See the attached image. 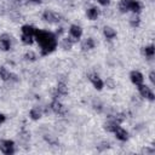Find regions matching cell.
I'll list each match as a JSON object with an SVG mask.
<instances>
[{"label":"cell","instance_id":"5","mask_svg":"<svg viewBox=\"0 0 155 155\" xmlns=\"http://www.w3.org/2000/svg\"><path fill=\"white\" fill-rule=\"evenodd\" d=\"M51 109H52L53 113H56V114H58V115H64V114L67 113L65 107H64L61 102H58L57 99L52 101V103H51Z\"/></svg>","mask_w":155,"mask_h":155},{"label":"cell","instance_id":"1","mask_svg":"<svg viewBox=\"0 0 155 155\" xmlns=\"http://www.w3.org/2000/svg\"><path fill=\"white\" fill-rule=\"evenodd\" d=\"M34 36L41 47V54L45 56L56 50L57 40H56V35L53 33L47 31V30H38L36 29Z\"/></svg>","mask_w":155,"mask_h":155},{"label":"cell","instance_id":"32","mask_svg":"<svg viewBox=\"0 0 155 155\" xmlns=\"http://www.w3.org/2000/svg\"><path fill=\"white\" fill-rule=\"evenodd\" d=\"M143 153H150V154H153V153H154V150H151V149H148V148H145V149H143Z\"/></svg>","mask_w":155,"mask_h":155},{"label":"cell","instance_id":"23","mask_svg":"<svg viewBox=\"0 0 155 155\" xmlns=\"http://www.w3.org/2000/svg\"><path fill=\"white\" fill-rule=\"evenodd\" d=\"M139 23H140V19H139V17H138V15L137 13H134L131 18H130V24L132 25V27H138L139 25Z\"/></svg>","mask_w":155,"mask_h":155},{"label":"cell","instance_id":"8","mask_svg":"<svg viewBox=\"0 0 155 155\" xmlns=\"http://www.w3.org/2000/svg\"><path fill=\"white\" fill-rule=\"evenodd\" d=\"M69 33H70V36L74 40H79L81 38V35H82V29L79 25H76V24H73L69 28Z\"/></svg>","mask_w":155,"mask_h":155},{"label":"cell","instance_id":"10","mask_svg":"<svg viewBox=\"0 0 155 155\" xmlns=\"http://www.w3.org/2000/svg\"><path fill=\"white\" fill-rule=\"evenodd\" d=\"M90 81L92 82V85L94 86L96 90H102L103 88V81L101 80V78L97 74H90Z\"/></svg>","mask_w":155,"mask_h":155},{"label":"cell","instance_id":"7","mask_svg":"<svg viewBox=\"0 0 155 155\" xmlns=\"http://www.w3.org/2000/svg\"><path fill=\"white\" fill-rule=\"evenodd\" d=\"M0 79L4 80V81H8V80H13V81H17V76L15 74H11L5 67H0Z\"/></svg>","mask_w":155,"mask_h":155},{"label":"cell","instance_id":"18","mask_svg":"<svg viewBox=\"0 0 155 155\" xmlns=\"http://www.w3.org/2000/svg\"><path fill=\"white\" fill-rule=\"evenodd\" d=\"M103 34L107 39H114L116 36V31L111 28V27H104L103 29Z\"/></svg>","mask_w":155,"mask_h":155},{"label":"cell","instance_id":"13","mask_svg":"<svg viewBox=\"0 0 155 155\" xmlns=\"http://www.w3.org/2000/svg\"><path fill=\"white\" fill-rule=\"evenodd\" d=\"M94 47V40L92 39V38H87L86 40H84L82 41V44H81V48L84 50V51H88V50H92Z\"/></svg>","mask_w":155,"mask_h":155},{"label":"cell","instance_id":"15","mask_svg":"<svg viewBox=\"0 0 155 155\" xmlns=\"http://www.w3.org/2000/svg\"><path fill=\"white\" fill-rule=\"evenodd\" d=\"M140 10H142L140 2L138 0H131V2H130V11H132L133 13H137L138 15L140 12Z\"/></svg>","mask_w":155,"mask_h":155},{"label":"cell","instance_id":"22","mask_svg":"<svg viewBox=\"0 0 155 155\" xmlns=\"http://www.w3.org/2000/svg\"><path fill=\"white\" fill-rule=\"evenodd\" d=\"M143 53H144L147 57L153 58V57H154V53H155V48H154V46H153V45H149V46L144 47V48H143Z\"/></svg>","mask_w":155,"mask_h":155},{"label":"cell","instance_id":"27","mask_svg":"<svg viewBox=\"0 0 155 155\" xmlns=\"http://www.w3.org/2000/svg\"><path fill=\"white\" fill-rule=\"evenodd\" d=\"M113 120H115L117 124H121V122L125 120V116H124V114H116V115L113 117Z\"/></svg>","mask_w":155,"mask_h":155},{"label":"cell","instance_id":"21","mask_svg":"<svg viewBox=\"0 0 155 155\" xmlns=\"http://www.w3.org/2000/svg\"><path fill=\"white\" fill-rule=\"evenodd\" d=\"M73 42H74L73 39H70V38H65V39L62 40L61 46H62V48H64V50H70L71 46H73Z\"/></svg>","mask_w":155,"mask_h":155},{"label":"cell","instance_id":"31","mask_svg":"<svg viewBox=\"0 0 155 155\" xmlns=\"http://www.w3.org/2000/svg\"><path fill=\"white\" fill-rule=\"evenodd\" d=\"M5 120H6V116H5L4 114H1V113H0V124H2Z\"/></svg>","mask_w":155,"mask_h":155},{"label":"cell","instance_id":"3","mask_svg":"<svg viewBox=\"0 0 155 155\" xmlns=\"http://www.w3.org/2000/svg\"><path fill=\"white\" fill-rule=\"evenodd\" d=\"M42 19L47 23H59L62 21V16L58 15V13H54L52 11H48L46 10L44 13H42Z\"/></svg>","mask_w":155,"mask_h":155},{"label":"cell","instance_id":"29","mask_svg":"<svg viewBox=\"0 0 155 155\" xmlns=\"http://www.w3.org/2000/svg\"><path fill=\"white\" fill-rule=\"evenodd\" d=\"M101 5H103V6H107V5H109L110 4V0H97Z\"/></svg>","mask_w":155,"mask_h":155},{"label":"cell","instance_id":"28","mask_svg":"<svg viewBox=\"0 0 155 155\" xmlns=\"http://www.w3.org/2000/svg\"><path fill=\"white\" fill-rule=\"evenodd\" d=\"M149 80H150V82H151L153 85H155V73H154V71H150V74H149Z\"/></svg>","mask_w":155,"mask_h":155},{"label":"cell","instance_id":"33","mask_svg":"<svg viewBox=\"0 0 155 155\" xmlns=\"http://www.w3.org/2000/svg\"><path fill=\"white\" fill-rule=\"evenodd\" d=\"M30 1H33V2H36V4H41V2H42V0H30Z\"/></svg>","mask_w":155,"mask_h":155},{"label":"cell","instance_id":"30","mask_svg":"<svg viewBox=\"0 0 155 155\" xmlns=\"http://www.w3.org/2000/svg\"><path fill=\"white\" fill-rule=\"evenodd\" d=\"M107 85H109V88H113L114 87V81L111 79H108L107 80Z\"/></svg>","mask_w":155,"mask_h":155},{"label":"cell","instance_id":"20","mask_svg":"<svg viewBox=\"0 0 155 155\" xmlns=\"http://www.w3.org/2000/svg\"><path fill=\"white\" fill-rule=\"evenodd\" d=\"M41 115H42V113H41V110H40L39 108H33V109L29 111V116H30V119H33V120H39V119L41 117Z\"/></svg>","mask_w":155,"mask_h":155},{"label":"cell","instance_id":"19","mask_svg":"<svg viewBox=\"0 0 155 155\" xmlns=\"http://www.w3.org/2000/svg\"><path fill=\"white\" fill-rule=\"evenodd\" d=\"M130 2H131V0H120V2H119V8H120V11L121 12H128L130 11Z\"/></svg>","mask_w":155,"mask_h":155},{"label":"cell","instance_id":"12","mask_svg":"<svg viewBox=\"0 0 155 155\" xmlns=\"http://www.w3.org/2000/svg\"><path fill=\"white\" fill-rule=\"evenodd\" d=\"M86 15H87L88 19L94 21V19H97V18H98V16H99V10H98L97 7H90V8H87Z\"/></svg>","mask_w":155,"mask_h":155},{"label":"cell","instance_id":"26","mask_svg":"<svg viewBox=\"0 0 155 155\" xmlns=\"http://www.w3.org/2000/svg\"><path fill=\"white\" fill-rule=\"evenodd\" d=\"M45 139H46L50 144H52V145H57V144H58V140H57L56 138L51 137V136H45Z\"/></svg>","mask_w":155,"mask_h":155},{"label":"cell","instance_id":"11","mask_svg":"<svg viewBox=\"0 0 155 155\" xmlns=\"http://www.w3.org/2000/svg\"><path fill=\"white\" fill-rule=\"evenodd\" d=\"M114 133H115V136H116V138H117L119 140L125 142V140H127V139H128V132H127L126 130L121 128L120 126L114 131Z\"/></svg>","mask_w":155,"mask_h":155},{"label":"cell","instance_id":"24","mask_svg":"<svg viewBox=\"0 0 155 155\" xmlns=\"http://www.w3.org/2000/svg\"><path fill=\"white\" fill-rule=\"evenodd\" d=\"M21 40H22V42H23L24 45H31V44H33V36H30V35L22 34Z\"/></svg>","mask_w":155,"mask_h":155},{"label":"cell","instance_id":"14","mask_svg":"<svg viewBox=\"0 0 155 155\" xmlns=\"http://www.w3.org/2000/svg\"><path fill=\"white\" fill-rule=\"evenodd\" d=\"M117 127H119V124L115 120H109L104 124V130L108 131V132H114Z\"/></svg>","mask_w":155,"mask_h":155},{"label":"cell","instance_id":"9","mask_svg":"<svg viewBox=\"0 0 155 155\" xmlns=\"http://www.w3.org/2000/svg\"><path fill=\"white\" fill-rule=\"evenodd\" d=\"M130 78H131V81H132L134 85H137V86H138V85H140V84H143V80H144L143 75H142L139 71H137V70L131 71Z\"/></svg>","mask_w":155,"mask_h":155},{"label":"cell","instance_id":"25","mask_svg":"<svg viewBox=\"0 0 155 155\" xmlns=\"http://www.w3.org/2000/svg\"><path fill=\"white\" fill-rule=\"evenodd\" d=\"M24 59H25V61L34 62V61L36 59V54H35L33 51H29V52H27V53L24 54Z\"/></svg>","mask_w":155,"mask_h":155},{"label":"cell","instance_id":"16","mask_svg":"<svg viewBox=\"0 0 155 155\" xmlns=\"http://www.w3.org/2000/svg\"><path fill=\"white\" fill-rule=\"evenodd\" d=\"M57 93L59 96H67L68 94V87L64 81H59L57 85Z\"/></svg>","mask_w":155,"mask_h":155},{"label":"cell","instance_id":"4","mask_svg":"<svg viewBox=\"0 0 155 155\" xmlns=\"http://www.w3.org/2000/svg\"><path fill=\"white\" fill-rule=\"evenodd\" d=\"M138 91H139V93H140L142 97H144V98H147V99H149V101H154V99H155L153 91H151L147 85H143V84L138 85Z\"/></svg>","mask_w":155,"mask_h":155},{"label":"cell","instance_id":"2","mask_svg":"<svg viewBox=\"0 0 155 155\" xmlns=\"http://www.w3.org/2000/svg\"><path fill=\"white\" fill-rule=\"evenodd\" d=\"M0 150L6 155H11L15 153V143L10 139H1L0 140Z\"/></svg>","mask_w":155,"mask_h":155},{"label":"cell","instance_id":"17","mask_svg":"<svg viewBox=\"0 0 155 155\" xmlns=\"http://www.w3.org/2000/svg\"><path fill=\"white\" fill-rule=\"evenodd\" d=\"M21 30H22V34H25V35H30V36H34V34H35V28L33 27V25H29V24H25V25H23L22 28H21Z\"/></svg>","mask_w":155,"mask_h":155},{"label":"cell","instance_id":"6","mask_svg":"<svg viewBox=\"0 0 155 155\" xmlns=\"http://www.w3.org/2000/svg\"><path fill=\"white\" fill-rule=\"evenodd\" d=\"M11 47V36L8 34H2L0 36V50L8 51Z\"/></svg>","mask_w":155,"mask_h":155}]
</instances>
